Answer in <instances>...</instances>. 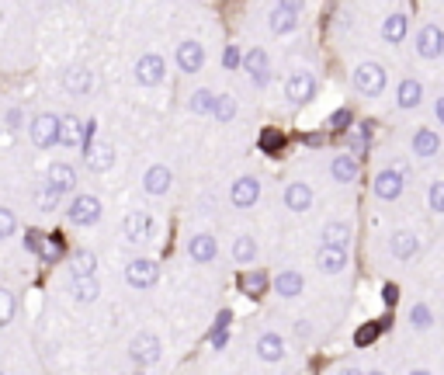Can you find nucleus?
Masks as SVG:
<instances>
[{"instance_id": "5701e85b", "label": "nucleus", "mask_w": 444, "mask_h": 375, "mask_svg": "<svg viewBox=\"0 0 444 375\" xmlns=\"http://www.w3.org/2000/svg\"><path fill=\"white\" fill-rule=\"evenodd\" d=\"M170 185H174V174H170V167H167V163H153V167L143 174V191H146V195H153V198L167 195Z\"/></svg>"}, {"instance_id": "9b49d317", "label": "nucleus", "mask_w": 444, "mask_h": 375, "mask_svg": "<svg viewBox=\"0 0 444 375\" xmlns=\"http://www.w3.org/2000/svg\"><path fill=\"white\" fill-rule=\"evenodd\" d=\"M410 150H413L417 160H434V157L441 153V135H438V129H430V125H417L413 135H410Z\"/></svg>"}, {"instance_id": "49530a36", "label": "nucleus", "mask_w": 444, "mask_h": 375, "mask_svg": "<svg viewBox=\"0 0 444 375\" xmlns=\"http://www.w3.org/2000/svg\"><path fill=\"white\" fill-rule=\"evenodd\" d=\"M434 115H438V122L444 125V94L438 98V101H434Z\"/></svg>"}, {"instance_id": "412c9836", "label": "nucleus", "mask_w": 444, "mask_h": 375, "mask_svg": "<svg viewBox=\"0 0 444 375\" xmlns=\"http://www.w3.org/2000/svg\"><path fill=\"white\" fill-rule=\"evenodd\" d=\"M187 257L195 261V264H212L215 257H219V243L212 233H195L191 240H187Z\"/></svg>"}, {"instance_id": "c9c22d12", "label": "nucleus", "mask_w": 444, "mask_h": 375, "mask_svg": "<svg viewBox=\"0 0 444 375\" xmlns=\"http://www.w3.org/2000/svg\"><path fill=\"white\" fill-rule=\"evenodd\" d=\"M215 98H219V94H212L209 87H198V91L191 94L187 108H191L195 115H209V111H215Z\"/></svg>"}, {"instance_id": "864d4df0", "label": "nucleus", "mask_w": 444, "mask_h": 375, "mask_svg": "<svg viewBox=\"0 0 444 375\" xmlns=\"http://www.w3.org/2000/svg\"><path fill=\"white\" fill-rule=\"evenodd\" d=\"M441 56H444V38H441Z\"/></svg>"}, {"instance_id": "9d476101", "label": "nucleus", "mask_w": 444, "mask_h": 375, "mask_svg": "<svg viewBox=\"0 0 444 375\" xmlns=\"http://www.w3.org/2000/svg\"><path fill=\"white\" fill-rule=\"evenodd\" d=\"M302 25V4H274L267 14V28L274 35H288Z\"/></svg>"}, {"instance_id": "5fc2aeb1", "label": "nucleus", "mask_w": 444, "mask_h": 375, "mask_svg": "<svg viewBox=\"0 0 444 375\" xmlns=\"http://www.w3.org/2000/svg\"><path fill=\"white\" fill-rule=\"evenodd\" d=\"M132 375H143V369H139V372H132Z\"/></svg>"}, {"instance_id": "f3484780", "label": "nucleus", "mask_w": 444, "mask_h": 375, "mask_svg": "<svg viewBox=\"0 0 444 375\" xmlns=\"http://www.w3.org/2000/svg\"><path fill=\"white\" fill-rule=\"evenodd\" d=\"M441 38H444V28L427 21V25L417 28V56L420 59H441Z\"/></svg>"}, {"instance_id": "a211bd4d", "label": "nucleus", "mask_w": 444, "mask_h": 375, "mask_svg": "<svg viewBox=\"0 0 444 375\" xmlns=\"http://www.w3.org/2000/svg\"><path fill=\"white\" fill-rule=\"evenodd\" d=\"M177 66H181V73H198L202 66H205V46L198 42V38H184L181 46H177Z\"/></svg>"}, {"instance_id": "8fccbe9b", "label": "nucleus", "mask_w": 444, "mask_h": 375, "mask_svg": "<svg viewBox=\"0 0 444 375\" xmlns=\"http://www.w3.org/2000/svg\"><path fill=\"white\" fill-rule=\"evenodd\" d=\"M236 63H239V53H236V49H229V53H226V66H236Z\"/></svg>"}, {"instance_id": "603ef678", "label": "nucleus", "mask_w": 444, "mask_h": 375, "mask_svg": "<svg viewBox=\"0 0 444 375\" xmlns=\"http://www.w3.org/2000/svg\"><path fill=\"white\" fill-rule=\"evenodd\" d=\"M368 375H386V372H368Z\"/></svg>"}, {"instance_id": "3c124183", "label": "nucleus", "mask_w": 444, "mask_h": 375, "mask_svg": "<svg viewBox=\"0 0 444 375\" xmlns=\"http://www.w3.org/2000/svg\"><path fill=\"white\" fill-rule=\"evenodd\" d=\"M410 375H434V372H430V369H413Z\"/></svg>"}, {"instance_id": "f8f14e48", "label": "nucleus", "mask_w": 444, "mask_h": 375, "mask_svg": "<svg viewBox=\"0 0 444 375\" xmlns=\"http://www.w3.org/2000/svg\"><path fill=\"white\" fill-rule=\"evenodd\" d=\"M257 198H261V181L254 174H243V178H236L233 185H229L233 209H250V205H257Z\"/></svg>"}, {"instance_id": "c85d7f7f", "label": "nucleus", "mask_w": 444, "mask_h": 375, "mask_svg": "<svg viewBox=\"0 0 444 375\" xmlns=\"http://www.w3.org/2000/svg\"><path fill=\"white\" fill-rule=\"evenodd\" d=\"M316 268L323 271V274H340V271L347 268V250L323 247V243H319V250H316Z\"/></svg>"}, {"instance_id": "cd10ccee", "label": "nucleus", "mask_w": 444, "mask_h": 375, "mask_svg": "<svg viewBox=\"0 0 444 375\" xmlns=\"http://www.w3.org/2000/svg\"><path fill=\"white\" fill-rule=\"evenodd\" d=\"M49 185H53L59 195H73V191H77V170L63 160L49 163Z\"/></svg>"}, {"instance_id": "79ce46f5", "label": "nucleus", "mask_w": 444, "mask_h": 375, "mask_svg": "<svg viewBox=\"0 0 444 375\" xmlns=\"http://www.w3.org/2000/svg\"><path fill=\"white\" fill-rule=\"evenodd\" d=\"M25 250L38 254V257H46V250H49V237H42V233L28 230V233H25Z\"/></svg>"}, {"instance_id": "37998d69", "label": "nucleus", "mask_w": 444, "mask_h": 375, "mask_svg": "<svg viewBox=\"0 0 444 375\" xmlns=\"http://www.w3.org/2000/svg\"><path fill=\"white\" fill-rule=\"evenodd\" d=\"M378 330H382V323H368V327L358 330V337H354V341H358V344H371V341L378 337Z\"/></svg>"}, {"instance_id": "4c0bfd02", "label": "nucleus", "mask_w": 444, "mask_h": 375, "mask_svg": "<svg viewBox=\"0 0 444 375\" xmlns=\"http://www.w3.org/2000/svg\"><path fill=\"white\" fill-rule=\"evenodd\" d=\"M219 122H233L236 118V98L233 94H219L215 98V111H212Z\"/></svg>"}, {"instance_id": "6e6d98bb", "label": "nucleus", "mask_w": 444, "mask_h": 375, "mask_svg": "<svg viewBox=\"0 0 444 375\" xmlns=\"http://www.w3.org/2000/svg\"><path fill=\"white\" fill-rule=\"evenodd\" d=\"M0 18H4V7H0Z\"/></svg>"}, {"instance_id": "2eb2a0df", "label": "nucleus", "mask_w": 444, "mask_h": 375, "mask_svg": "<svg viewBox=\"0 0 444 375\" xmlns=\"http://www.w3.org/2000/svg\"><path fill=\"white\" fill-rule=\"evenodd\" d=\"M243 70L250 73V81L257 83V87H267V83H271V56H267V49H261V46L247 49Z\"/></svg>"}, {"instance_id": "bb28decb", "label": "nucleus", "mask_w": 444, "mask_h": 375, "mask_svg": "<svg viewBox=\"0 0 444 375\" xmlns=\"http://www.w3.org/2000/svg\"><path fill=\"white\" fill-rule=\"evenodd\" d=\"M271 285H274V292L282 295V299H299V295L306 292V278H302V274H299L295 268L278 271Z\"/></svg>"}, {"instance_id": "6ab92c4d", "label": "nucleus", "mask_w": 444, "mask_h": 375, "mask_svg": "<svg viewBox=\"0 0 444 375\" xmlns=\"http://www.w3.org/2000/svg\"><path fill=\"white\" fill-rule=\"evenodd\" d=\"M358 174H361V163H358V157H354L351 150H344V153H337V157L330 160V178H334L337 185H354Z\"/></svg>"}, {"instance_id": "e433bc0d", "label": "nucleus", "mask_w": 444, "mask_h": 375, "mask_svg": "<svg viewBox=\"0 0 444 375\" xmlns=\"http://www.w3.org/2000/svg\"><path fill=\"white\" fill-rule=\"evenodd\" d=\"M427 209L434 215H444V178L427 185Z\"/></svg>"}, {"instance_id": "4be33fe9", "label": "nucleus", "mask_w": 444, "mask_h": 375, "mask_svg": "<svg viewBox=\"0 0 444 375\" xmlns=\"http://www.w3.org/2000/svg\"><path fill=\"white\" fill-rule=\"evenodd\" d=\"M420 250V237L413 230H396L389 237V254L396 261H413Z\"/></svg>"}, {"instance_id": "09e8293b", "label": "nucleus", "mask_w": 444, "mask_h": 375, "mask_svg": "<svg viewBox=\"0 0 444 375\" xmlns=\"http://www.w3.org/2000/svg\"><path fill=\"white\" fill-rule=\"evenodd\" d=\"M337 375H368V372H361V369H354V365H344Z\"/></svg>"}, {"instance_id": "f704fd0d", "label": "nucleus", "mask_w": 444, "mask_h": 375, "mask_svg": "<svg viewBox=\"0 0 444 375\" xmlns=\"http://www.w3.org/2000/svg\"><path fill=\"white\" fill-rule=\"evenodd\" d=\"M98 295H101V285H98L94 278H87V282H73V302H77V306H94Z\"/></svg>"}, {"instance_id": "ea45409f", "label": "nucleus", "mask_w": 444, "mask_h": 375, "mask_svg": "<svg viewBox=\"0 0 444 375\" xmlns=\"http://www.w3.org/2000/svg\"><path fill=\"white\" fill-rule=\"evenodd\" d=\"M264 289H267V274H264V271H247V274H243V292L261 295Z\"/></svg>"}, {"instance_id": "72a5a7b5", "label": "nucleus", "mask_w": 444, "mask_h": 375, "mask_svg": "<svg viewBox=\"0 0 444 375\" xmlns=\"http://www.w3.org/2000/svg\"><path fill=\"white\" fill-rule=\"evenodd\" d=\"M406 320H410V327L420 330V334H423V330H430V327H434V309H430V302H413Z\"/></svg>"}, {"instance_id": "1a4fd4ad", "label": "nucleus", "mask_w": 444, "mask_h": 375, "mask_svg": "<svg viewBox=\"0 0 444 375\" xmlns=\"http://www.w3.org/2000/svg\"><path fill=\"white\" fill-rule=\"evenodd\" d=\"M163 73H167V63H163L160 53H143L135 59V66H132V77H135L139 87H157V83H163Z\"/></svg>"}, {"instance_id": "c03bdc74", "label": "nucleus", "mask_w": 444, "mask_h": 375, "mask_svg": "<svg viewBox=\"0 0 444 375\" xmlns=\"http://www.w3.org/2000/svg\"><path fill=\"white\" fill-rule=\"evenodd\" d=\"M330 125H334V129H344V125H351V111H347V108H340L337 115L330 118Z\"/></svg>"}, {"instance_id": "7ed1b4c3", "label": "nucleus", "mask_w": 444, "mask_h": 375, "mask_svg": "<svg viewBox=\"0 0 444 375\" xmlns=\"http://www.w3.org/2000/svg\"><path fill=\"white\" fill-rule=\"evenodd\" d=\"M105 212V205H101V198L98 195H73L70 198V205H66V222L70 226H94L98 219Z\"/></svg>"}, {"instance_id": "7c9ffc66", "label": "nucleus", "mask_w": 444, "mask_h": 375, "mask_svg": "<svg viewBox=\"0 0 444 375\" xmlns=\"http://www.w3.org/2000/svg\"><path fill=\"white\" fill-rule=\"evenodd\" d=\"M94 271H98V257H94V250H73V257H70V274H73V282H87V278H94Z\"/></svg>"}, {"instance_id": "58836bf2", "label": "nucleus", "mask_w": 444, "mask_h": 375, "mask_svg": "<svg viewBox=\"0 0 444 375\" xmlns=\"http://www.w3.org/2000/svg\"><path fill=\"white\" fill-rule=\"evenodd\" d=\"M14 309H18V302H14V292L0 285V330H4L7 323L14 320Z\"/></svg>"}, {"instance_id": "c756f323", "label": "nucleus", "mask_w": 444, "mask_h": 375, "mask_svg": "<svg viewBox=\"0 0 444 375\" xmlns=\"http://www.w3.org/2000/svg\"><path fill=\"white\" fill-rule=\"evenodd\" d=\"M319 240H323V247H337V250H347V243H351V222H344V219H330V222L323 226Z\"/></svg>"}, {"instance_id": "b1692460", "label": "nucleus", "mask_w": 444, "mask_h": 375, "mask_svg": "<svg viewBox=\"0 0 444 375\" xmlns=\"http://www.w3.org/2000/svg\"><path fill=\"white\" fill-rule=\"evenodd\" d=\"M420 105H423V83L417 77H403L399 87H396V108L399 111H413Z\"/></svg>"}, {"instance_id": "39448f33", "label": "nucleus", "mask_w": 444, "mask_h": 375, "mask_svg": "<svg viewBox=\"0 0 444 375\" xmlns=\"http://www.w3.org/2000/svg\"><path fill=\"white\" fill-rule=\"evenodd\" d=\"M153 233H157V219H153V212H146V209H132V212H125V219H122V237H125V243H150L153 240Z\"/></svg>"}, {"instance_id": "20e7f679", "label": "nucleus", "mask_w": 444, "mask_h": 375, "mask_svg": "<svg viewBox=\"0 0 444 375\" xmlns=\"http://www.w3.org/2000/svg\"><path fill=\"white\" fill-rule=\"evenodd\" d=\"M28 139H31L35 150H53L56 143H59V115H53V111L35 115L28 122Z\"/></svg>"}, {"instance_id": "a878e982", "label": "nucleus", "mask_w": 444, "mask_h": 375, "mask_svg": "<svg viewBox=\"0 0 444 375\" xmlns=\"http://www.w3.org/2000/svg\"><path fill=\"white\" fill-rule=\"evenodd\" d=\"M410 35V14L406 11H392L382 18V38L389 46H403V38Z\"/></svg>"}, {"instance_id": "2f4dec72", "label": "nucleus", "mask_w": 444, "mask_h": 375, "mask_svg": "<svg viewBox=\"0 0 444 375\" xmlns=\"http://www.w3.org/2000/svg\"><path fill=\"white\" fill-rule=\"evenodd\" d=\"M233 261L236 264H254L257 261V240L250 233H239L233 240Z\"/></svg>"}, {"instance_id": "ddd939ff", "label": "nucleus", "mask_w": 444, "mask_h": 375, "mask_svg": "<svg viewBox=\"0 0 444 375\" xmlns=\"http://www.w3.org/2000/svg\"><path fill=\"white\" fill-rule=\"evenodd\" d=\"M63 91L73 94V98L91 94V91H94V73H91V66H83V63L66 66V70H63Z\"/></svg>"}, {"instance_id": "aec40b11", "label": "nucleus", "mask_w": 444, "mask_h": 375, "mask_svg": "<svg viewBox=\"0 0 444 375\" xmlns=\"http://www.w3.org/2000/svg\"><path fill=\"white\" fill-rule=\"evenodd\" d=\"M282 202H285L288 212H309L313 209V188L306 185V181H288Z\"/></svg>"}, {"instance_id": "dca6fc26", "label": "nucleus", "mask_w": 444, "mask_h": 375, "mask_svg": "<svg viewBox=\"0 0 444 375\" xmlns=\"http://www.w3.org/2000/svg\"><path fill=\"white\" fill-rule=\"evenodd\" d=\"M83 167L91 174H108L115 167V146L111 143H91V146H83Z\"/></svg>"}, {"instance_id": "6e6552de", "label": "nucleus", "mask_w": 444, "mask_h": 375, "mask_svg": "<svg viewBox=\"0 0 444 375\" xmlns=\"http://www.w3.org/2000/svg\"><path fill=\"white\" fill-rule=\"evenodd\" d=\"M371 191H375V198H382V202H396V198H403V191H406V178H403L396 167H382V170H375V178H371Z\"/></svg>"}, {"instance_id": "473e14b6", "label": "nucleus", "mask_w": 444, "mask_h": 375, "mask_svg": "<svg viewBox=\"0 0 444 375\" xmlns=\"http://www.w3.org/2000/svg\"><path fill=\"white\" fill-rule=\"evenodd\" d=\"M59 202H63V195H59L49 181L35 188V209H38V212H56V209H59Z\"/></svg>"}, {"instance_id": "f257e3e1", "label": "nucleus", "mask_w": 444, "mask_h": 375, "mask_svg": "<svg viewBox=\"0 0 444 375\" xmlns=\"http://www.w3.org/2000/svg\"><path fill=\"white\" fill-rule=\"evenodd\" d=\"M351 81H354V91H358L361 98H382V91H386V83H389V73H386L382 63L368 59V63H358V66H354Z\"/></svg>"}, {"instance_id": "a19ab883", "label": "nucleus", "mask_w": 444, "mask_h": 375, "mask_svg": "<svg viewBox=\"0 0 444 375\" xmlns=\"http://www.w3.org/2000/svg\"><path fill=\"white\" fill-rule=\"evenodd\" d=\"M14 233H18V215L7 205H0V240H11Z\"/></svg>"}, {"instance_id": "de8ad7c7", "label": "nucleus", "mask_w": 444, "mask_h": 375, "mask_svg": "<svg viewBox=\"0 0 444 375\" xmlns=\"http://www.w3.org/2000/svg\"><path fill=\"white\" fill-rule=\"evenodd\" d=\"M396 299H399V289H396V285H386V302H396Z\"/></svg>"}, {"instance_id": "4468645a", "label": "nucleus", "mask_w": 444, "mask_h": 375, "mask_svg": "<svg viewBox=\"0 0 444 375\" xmlns=\"http://www.w3.org/2000/svg\"><path fill=\"white\" fill-rule=\"evenodd\" d=\"M254 351H257V358L261 361H267V365H278V361H285V337L278 334V330H264L261 337L254 341Z\"/></svg>"}, {"instance_id": "0eeeda50", "label": "nucleus", "mask_w": 444, "mask_h": 375, "mask_svg": "<svg viewBox=\"0 0 444 375\" xmlns=\"http://www.w3.org/2000/svg\"><path fill=\"white\" fill-rule=\"evenodd\" d=\"M125 282H129L132 289L146 292V289H153L160 282V264L153 257H132L129 264H125Z\"/></svg>"}, {"instance_id": "f03ea898", "label": "nucleus", "mask_w": 444, "mask_h": 375, "mask_svg": "<svg viewBox=\"0 0 444 375\" xmlns=\"http://www.w3.org/2000/svg\"><path fill=\"white\" fill-rule=\"evenodd\" d=\"M316 91H319V83H316L313 70H291V73L285 77V98H288V105H295V108L309 105V101L316 98Z\"/></svg>"}, {"instance_id": "a18cd8bd", "label": "nucleus", "mask_w": 444, "mask_h": 375, "mask_svg": "<svg viewBox=\"0 0 444 375\" xmlns=\"http://www.w3.org/2000/svg\"><path fill=\"white\" fill-rule=\"evenodd\" d=\"M261 146H264V150H278V146H282V135H278V133H264L261 135Z\"/></svg>"}, {"instance_id": "4d7b16f0", "label": "nucleus", "mask_w": 444, "mask_h": 375, "mask_svg": "<svg viewBox=\"0 0 444 375\" xmlns=\"http://www.w3.org/2000/svg\"><path fill=\"white\" fill-rule=\"evenodd\" d=\"M0 375H7V372H4V369H0Z\"/></svg>"}, {"instance_id": "393cba45", "label": "nucleus", "mask_w": 444, "mask_h": 375, "mask_svg": "<svg viewBox=\"0 0 444 375\" xmlns=\"http://www.w3.org/2000/svg\"><path fill=\"white\" fill-rule=\"evenodd\" d=\"M80 143H87V129L77 115H59V146L63 150H77Z\"/></svg>"}, {"instance_id": "423d86ee", "label": "nucleus", "mask_w": 444, "mask_h": 375, "mask_svg": "<svg viewBox=\"0 0 444 375\" xmlns=\"http://www.w3.org/2000/svg\"><path fill=\"white\" fill-rule=\"evenodd\" d=\"M160 354H163V341H160L153 330H139L135 337H132L129 344V358L139 365V369H146V365H157Z\"/></svg>"}]
</instances>
